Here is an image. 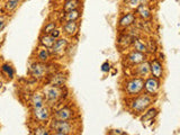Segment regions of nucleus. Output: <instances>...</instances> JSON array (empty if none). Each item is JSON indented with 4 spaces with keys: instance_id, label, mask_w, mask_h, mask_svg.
<instances>
[{
    "instance_id": "nucleus-1",
    "label": "nucleus",
    "mask_w": 180,
    "mask_h": 135,
    "mask_svg": "<svg viewBox=\"0 0 180 135\" xmlns=\"http://www.w3.org/2000/svg\"><path fill=\"white\" fill-rule=\"evenodd\" d=\"M152 104V98L149 95H142L137 97L132 102V109L136 111H143Z\"/></svg>"
},
{
    "instance_id": "nucleus-2",
    "label": "nucleus",
    "mask_w": 180,
    "mask_h": 135,
    "mask_svg": "<svg viewBox=\"0 0 180 135\" xmlns=\"http://www.w3.org/2000/svg\"><path fill=\"white\" fill-rule=\"evenodd\" d=\"M143 86H144V81L142 78L131 79L126 85V92L128 95H137L142 91Z\"/></svg>"
},
{
    "instance_id": "nucleus-3",
    "label": "nucleus",
    "mask_w": 180,
    "mask_h": 135,
    "mask_svg": "<svg viewBox=\"0 0 180 135\" xmlns=\"http://www.w3.org/2000/svg\"><path fill=\"white\" fill-rule=\"evenodd\" d=\"M51 126L58 133L69 134L71 132V124L69 123V120H55V122H53Z\"/></svg>"
},
{
    "instance_id": "nucleus-4",
    "label": "nucleus",
    "mask_w": 180,
    "mask_h": 135,
    "mask_svg": "<svg viewBox=\"0 0 180 135\" xmlns=\"http://www.w3.org/2000/svg\"><path fill=\"white\" fill-rule=\"evenodd\" d=\"M143 88H145L146 92L148 94H151V95H154L156 94L160 88V82H159V80L156 78H148L145 80V82H144V86Z\"/></svg>"
},
{
    "instance_id": "nucleus-5",
    "label": "nucleus",
    "mask_w": 180,
    "mask_h": 135,
    "mask_svg": "<svg viewBox=\"0 0 180 135\" xmlns=\"http://www.w3.org/2000/svg\"><path fill=\"white\" fill-rule=\"evenodd\" d=\"M46 71H47V68L43 62L34 63L31 68L32 74H33L35 78H38V79H40V78H43L44 76L46 74Z\"/></svg>"
},
{
    "instance_id": "nucleus-6",
    "label": "nucleus",
    "mask_w": 180,
    "mask_h": 135,
    "mask_svg": "<svg viewBox=\"0 0 180 135\" xmlns=\"http://www.w3.org/2000/svg\"><path fill=\"white\" fill-rule=\"evenodd\" d=\"M145 54L144 53H141V52H137V51H133V52H131L127 56V61L130 62L131 64H140L142 62L145 61Z\"/></svg>"
},
{
    "instance_id": "nucleus-7",
    "label": "nucleus",
    "mask_w": 180,
    "mask_h": 135,
    "mask_svg": "<svg viewBox=\"0 0 180 135\" xmlns=\"http://www.w3.org/2000/svg\"><path fill=\"white\" fill-rule=\"evenodd\" d=\"M150 73H152L153 77L156 78V79L162 77L163 68H162V64L158 61V60H153V61L150 63Z\"/></svg>"
},
{
    "instance_id": "nucleus-8",
    "label": "nucleus",
    "mask_w": 180,
    "mask_h": 135,
    "mask_svg": "<svg viewBox=\"0 0 180 135\" xmlns=\"http://www.w3.org/2000/svg\"><path fill=\"white\" fill-rule=\"evenodd\" d=\"M66 46H68V42L64 38H59L54 42L52 46V51L54 54H58V55H61L65 50H66Z\"/></svg>"
},
{
    "instance_id": "nucleus-9",
    "label": "nucleus",
    "mask_w": 180,
    "mask_h": 135,
    "mask_svg": "<svg viewBox=\"0 0 180 135\" xmlns=\"http://www.w3.org/2000/svg\"><path fill=\"white\" fill-rule=\"evenodd\" d=\"M72 115H73V113L70 108L63 107L60 111H56L55 115H54V118H55V120H70Z\"/></svg>"
},
{
    "instance_id": "nucleus-10",
    "label": "nucleus",
    "mask_w": 180,
    "mask_h": 135,
    "mask_svg": "<svg viewBox=\"0 0 180 135\" xmlns=\"http://www.w3.org/2000/svg\"><path fill=\"white\" fill-rule=\"evenodd\" d=\"M45 95L49 101H56L61 96V89L60 87H50L45 90Z\"/></svg>"
},
{
    "instance_id": "nucleus-11",
    "label": "nucleus",
    "mask_w": 180,
    "mask_h": 135,
    "mask_svg": "<svg viewBox=\"0 0 180 135\" xmlns=\"http://www.w3.org/2000/svg\"><path fill=\"white\" fill-rule=\"evenodd\" d=\"M135 20H136L135 14L134 12H127L124 16H122V18L119 19V25L122 27H128L132 24H134Z\"/></svg>"
},
{
    "instance_id": "nucleus-12",
    "label": "nucleus",
    "mask_w": 180,
    "mask_h": 135,
    "mask_svg": "<svg viewBox=\"0 0 180 135\" xmlns=\"http://www.w3.org/2000/svg\"><path fill=\"white\" fill-rule=\"evenodd\" d=\"M34 116L37 118L41 122H44V120H47L49 117H50V111L47 107H41L37 109H34Z\"/></svg>"
},
{
    "instance_id": "nucleus-13",
    "label": "nucleus",
    "mask_w": 180,
    "mask_h": 135,
    "mask_svg": "<svg viewBox=\"0 0 180 135\" xmlns=\"http://www.w3.org/2000/svg\"><path fill=\"white\" fill-rule=\"evenodd\" d=\"M78 28H79V25L77 22H66L63 26V29H64L65 34H68L70 36L77 34Z\"/></svg>"
},
{
    "instance_id": "nucleus-14",
    "label": "nucleus",
    "mask_w": 180,
    "mask_h": 135,
    "mask_svg": "<svg viewBox=\"0 0 180 135\" xmlns=\"http://www.w3.org/2000/svg\"><path fill=\"white\" fill-rule=\"evenodd\" d=\"M136 73L140 76V77H146L150 74V63L148 62H142L139 64V67L136 68Z\"/></svg>"
},
{
    "instance_id": "nucleus-15",
    "label": "nucleus",
    "mask_w": 180,
    "mask_h": 135,
    "mask_svg": "<svg viewBox=\"0 0 180 135\" xmlns=\"http://www.w3.org/2000/svg\"><path fill=\"white\" fill-rule=\"evenodd\" d=\"M32 107L34 108V109H37V108H41L44 106V99H43V96L41 95V94H34L33 97H32Z\"/></svg>"
},
{
    "instance_id": "nucleus-16",
    "label": "nucleus",
    "mask_w": 180,
    "mask_h": 135,
    "mask_svg": "<svg viewBox=\"0 0 180 135\" xmlns=\"http://www.w3.org/2000/svg\"><path fill=\"white\" fill-rule=\"evenodd\" d=\"M65 81H66V78L62 73H58L52 77V79H51V85L53 87H62L65 83Z\"/></svg>"
},
{
    "instance_id": "nucleus-17",
    "label": "nucleus",
    "mask_w": 180,
    "mask_h": 135,
    "mask_svg": "<svg viewBox=\"0 0 180 135\" xmlns=\"http://www.w3.org/2000/svg\"><path fill=\"white\" fill-rule=\"evenodd\" d=\"M137 14L142 19H148L151 17V11H150L149 7L146 5H142V3L137 6Z\"/></svg>"
},
{
    "instance_id": "nucleus-18",
    "label": "nucleus",
    "mask_w": 180,
    "mask_h": 135,
    "mask_svg": "<svg viewBox=\"0 0 180 135\" xmlns=\"http://www.w3.org/2000/svg\"><path fill=\"white\" fill-rule=\"evenodd\" d=\"M80 6V0H65L63 9L65 11H71V10L78 9Z\"/></svg>"
},
{
    "instance_id": "nucleus-19",
    "label": "nucleus",
    "mask_w": 180,
    "mask_h": 135,
    "mask_svg": "<svg viewBox=\"0 0 180 135\" xmlns=\"http://www.w3.org/2000/svg\"><path fill=\"white\" fill-rule=\"evenodd\" d=\"M80 10L79 9H75V10H71V11H66L64 16V19L66 22H77V19L80 18Z\"/></svg>"
},
{
    "instance_id": "nucleus-20",
    "label": "nucleus",
    "mask_w": 180,
    "mask_h": 135,
    "mask_svg": "<svg viewBox=\"0 0 180 135\" xmlns=\"http://www.w3.org/2000/svg\"><path fill=\"white\" fill-rule=\"evenodd\" d=\"M54 42H55V40L51 36L50 34H45L41 37V44L45 46V49H52Z\"/></svg>"
},
{
    "instance_id": "nucleus-21",
    "label": "nucleus",
    "mask_w": 180,
    "mask_h": 135,
    "mask_svg": "<svg viewBox=\"0 0 180 135\" xmlns=\"http://www.w3.org/2000/svg\"><path fill=\"white\" fill-rule=\"evenodd\" d=\"M132 43H133L135 51H137V52L145 53L146 51H148V46L143 43V42H141L140 40H137V38H133V40H132Z\"/></svg>"
},
{
    "instance_id": "nucleus-22",
    "label": "nucleus",
    "mask_w": 180,
    "mask_h": 135,
    "mask_svg": "<svg viewBox=\"0 0 180 135\" xmlns=\"http://www.w3.org/2000/svg\"><path fill=\"white\" fill-rule=\"evenodd\" d=\"M37 58L41 62H46L49 59H50V51L47 49H42L38 51L37 53Z\"/></svg>"
},
{
    "instance_id": "nucleus-23",
    "label": "nucleus",
    "mask_w": 180,
    "mask_h": 135,
    "mask_svg": "<svg viewBox=\"0 0 180 135\" xmlns=\"http://www.w3.org/2000/svg\"><path fill=\"white\" fill-rule=\"evenodd\" d=\"M1 71H2V73H5L8 78H14V74H15V71H14L13 67L9 64H3L1 67Z\"/></svg>"
},
{
    "instance_id": "nucleus-24",
    "label": "nucleus",
    "mask_w": 180,
    "mask_h": 135,
    "mask_svg": "<svg viewBox=\"0 0 180 135\" xmlns=\"http://www.w3.org/2000/svg\"><path fill=\"white\" fill-rule=\"evenodd\" d=\"M132 40H133V37H131L130 35H123L122 37H119L118 43L123 44V46H128L132 43Z\"/></svg>"
},
{
    "instance_id": "nucleus-25",
    "label": "nucleus",
    "mask_w": 180,
    "mask_h": 135,
    "mask_svg": "<svg viewBox=\"0 0 180 135\" xmlns=\"http://www.w3.org/2000/svg\"><path fill=\"white\" fill-rule=\"evenodd\" d=\"M156 115H158V111H156L155 108H151V109H150V111H148V113H146L145 115H144V116H143L142 120H152L153 117L156 116Z\"/></svg>"
},
{
    "instance_id": "nucleus-26",
    "label": "nucleus",
    "mask_w": 180,
    "mask_h": 135,
    "mask_svg": "<svg viewBox=\"0 0 180 135\" xmlns=\"http://www.w3.org/2000/svg\"><path fill=\"white\" fill-rule=\"evenodd\" d=\"M17 5H18V1H7L6 9L9 10V11H11V10H14L16 7H17Z\"/></svg>"
},
{
    "instance_id": "nucleus-27",
    "label": "nucleus",
    "mask_w": 180,
    "mask_h": 135,
    "mask_svg": "<svg viewBox=\"0 0 180 135\" xmlns=\"http://www.w3.org/2000/svg\"><path fill=\"white\" fill-rule=\"evenodd\" d=\"M55 27H56L55 23H49L46 27L44 28V33H45V34H50L51 32L55 29Z\"/></svg>"
},
{
    "instance_id": "nucleus-28",
    "label": "nucleus",
    "mask_w": 180,
    "mask_h": 135,
    "mask_svg": "<svg viewBox=\"0 0 180 135\" xmlns=\"http://www.w3.org/2000/svg\"><path fill=\"white\" fill-rule=\"evenodd\" d=\"M35 135H50V133L45 127H38L35 129Z\"/></svg>"
},
{
    "instance_id": "nucleus-29",
    "label": "nucleus",
    "mask_w": 180,
    "mask_h": 135,
    "mask_svg": "<svg viewBox=\"0 0 180 135\" xmlns=\"http://www.w3.org/2000/svg\"><path fill=\"white\" fill-rule=\"evenodd\" d=\"M50 35H51V36L53 37V38H54V40H56V38H58V37H59L60 35H61V32H60L59 29H56V28H55V29H54V31H52V32H51V33H50Z\"/></svg>"
},
{
    "instance_id": "nucleus-30",
    "label": "nucleus",
    "mask_w": 180,
    "mask_h": 135,
    "mask_svg": "<svg viewBox=\"0 0 180 135\" xmlns=\"http://www.w3.org/2000/svg\"><path fill=\"white\" fill-rule=\"evenodd\" d=\"M110 70V64H109L108 62H105L103 65H101V71L103 72H108Z\"/></svg>"
},
{
    "instance_id": "nucleus-31",
    "label": "nucleus",
    "mask_w": 180,
    "mask_h": 135,
    "mask_svg": "<svg viewBox=\"0 0 180 135\" xmlns=\"http://www.w3.org/2000/svg\"><path fill=\"white\" fill-rule=\"evenodd\" d=\"M139 2H140L139 0H131L128 3H130L131 7H137V6H139Z\"/></svg>"
},
{
    "instance_id": "nucleus-32",
    "label": "nucleus",
    "mask_w": 180,
    "mask_h": 135,
    "mask_svg": "<svg viewBox=\"0 0 180 135\" xmlns=\"http://www.w3.org/2000/svg\"><path fill=\"white\" fill-rule=\"evenodd\" d=\"M3 27H5V22H3V20H0V31H2Z\"/></svg>"
},
{
    "instance_id": "nucleus-33",
    "label": "nucleus",
    "mask_w": 180,
    "mask_h": 135,
    "mask_svg": "<svg viewBox=\"0 0 180 135\" xmlns=\"http://www.w3.org/2000/svg\"><path fill=\"white\" fill-rule=\"evenodd\" d=\"M139 1H140L142 5H146V3L149 2V0H139Z\"/></svg>"
},
{
    "instance_id": "nucleus-34",
    "label": "nucleus",
    "mask_w": 180,
    "mask_h": 135,
    "mask_svg": "<svg viewBox=\"0 0 180 135\" xmlns=\"http://www.w3.org/2000/svg\"><path fill=\"white\" fill-rule=\"evenodd\" d=\"M55 135H66V134H63V133H56Z\"/></svg>"
},
{
    "instance_id": "nucleus-35",
    "label": "nucleus",
    "mask_w": 180,
    "mask_h": 135,
    "mask_svg": "<svg viewBox=\"0 0 180 135\" xmlns=\"http://www.w3.org/2000/svg\"><path fill=\"white\" fill-rule=\"evenodd\" d=\"M2 86V81H1V78H0V87Z\"/></svg>"
},
{
    "instance_id": "nucleus-36",
    "label": "nucleus",
    "mask_w": 180,
    "mask_h": 135,
    "mask_svg": "<svg viewBox=\"0 0 180 135\" xmlns=\"http://www.w3.org/2000/svg\"><path fill=\"white\" fill-rule=\"evenodd\" d=\"M123 1H124V2H130L131 0H123Z\"/></svg>"
},
{
    "instance_id": "nucleus-37",
    "label": "nucleus",
    "mask_w": 180,
    "mask_h": 135,
    "mask_svg": "<svg viewBox=\"0 0 180 135\" xmlns=\"http://www.w3.org/2000/svg\"><path fill=\"white\" fill-rule=\"evenodd\" d=\"M8 1H18V0H8Z\"/></svg>"
}]
</instances>
